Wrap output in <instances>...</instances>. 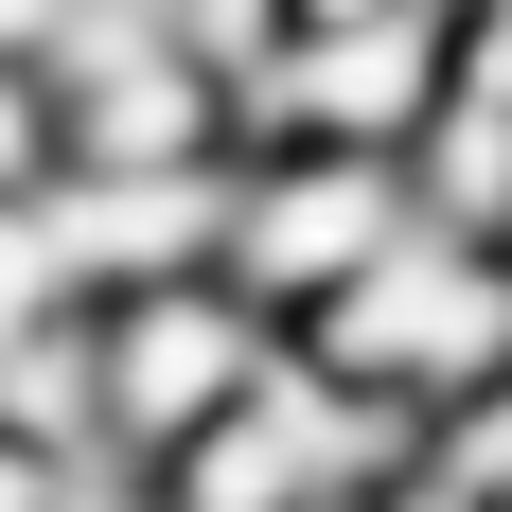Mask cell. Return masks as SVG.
<instances>
[{"label":"cell","instance_id":"obj_1","mask_svg":"<svg viewBox=\"0 0 512 512\" xmlns=\"http://www.w3.org/2000/svg\"><path fill=\"white\" fill-rule=\"evenodd\" d=\"M301 354L442 442L460 407L512 389V248H477V230H407V248H371L354 283L301 318Z\"/></svg>","mask_w":512,"mask_h":512},{"label":"cell","instance_id":"obj_2","mask_svg":"<svg viewBox=\"0 0 512 512\" xmlns=\"http://www.w3.org/2000/svg\"><path fill=\"white\" fill-rule=\"evenodd\" d=\"M283 371V318L230 283V265H177V283H124V301H89V442L106 460H177L195 424H230Z\"/></svg>","mask_w":512,"mask_h":512},{"label":"cell","instance_id":"obj_3","mask_svg":"<svg viewBox=\"0 0 512 512\" xmlns=\"http://www.w3.org/2000/svg\"><path fill=\"white\" fill-rule=\"evenodd\" d=\"M407 230H424L407 159H371V142H230V230H212V265L301 336V318L336 301L371 248H407Z\"/></svg>","mask_w":512,"mask_h":512}]
</instances>
